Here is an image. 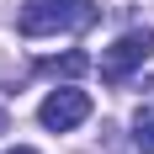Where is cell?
<instances>
[{
	"mask_svg": "<svg viewBox=\"0 0 154 154\" xmlns=\"http://www.w3.org/2000/svg\"><path fill=\"white\" fill-rule=\"evenodd\" d=\"M91 21H96V5H85V0H27L16 16L21 37H53V32L91 27Z\"/></svg>",
	"mask_w": 154,
	"mask_h": 154,
	"instance_id": "6da1fadb",
	"label": "cell"
},
{
	"mask_svg": "<svg viewBox=\"0 0 154 154\" xmlns=\"http://www.w3.org/2000/svg\"><path fill=\"white\" fill-rule=\"evenodd\" d=\"M143 59H154V32L149 27H133V32H122V37L101 53V80H106V85H122Z\"/></svg>",
	"mask_w": 154,
	"mask_h": 154,
	"instance_id": "7a4b0ae2",
	"label": "cell"
},
{
	"mask_svg": "<svg viewBox=\"0 0 154 154\" xmlns=\"http://www.w3.org/2000/svg\"><path fill=\"white\" fill-rule=\"evenodd\" d=\"M85 117H91V96H85V91H75V85L53 91L43 106H37V122H43V128H53V133H69V128H80Z\"/></svg>",
	"mask_w": 154,
	"mask_h": 154,
	"instance_id": "3957f363",
	"label": "cell"
},
{
	"mask_svg": "<svg viewBox=\"0 0 154 154\" xmlns=\"http://www.w3.org/2000/svg\"><path fill=\"white\" fill-rule=\"evenodd\" d=\"M133 143L143 154H154V106H138L133 112Z\"/></svg>",
	"mask_w": 154,
	"mask_h": 154,
	"instance_id": "277c9868",
	"label": "cell"
},
{
	"mask_svg": "<svg viewBox=\"0 0 154 154\" xmlns=\"http://www.w3.org/2000/svg\"><path fill=\"white\" fill-rule=\"evenodd\" d=\"M37 69H43V75H85L91 59H85V53H64V59H43Z\"/></svg>",
	"mask_w": 154,
	"mask_h": 154,
	"instance_id": "5b68a950",
	"label": "cell"
},
{
	"mask_svg": "<svg viewBox=\"0 0 154 154\" xmlns=\"http://www.w3.org/2000/svg\"><path fill=\"white\" fill-rule=\"evenodd\" d=\"M5 154H37V149H27V143H16V149H5Z\"/></svg>",
	"mask_w": 154,
	"mask_h": 154,
	"instance_id": "8992f818",
	"label": "cell"
},
{
	"mask_svg": "<svg viewBox=\"0 0 154 154\" xmlns=\"http://www.w3.org/2000/svg\"><path fill=\"white\" fill-rule=\"evenodd\" d=\"M5 128H11V117H5V112H0V133H5Z\"/></svg>",
	"mask_w": 154,
	"mask_h": 154,
	"instance_id": "52a82bcc",
	"label": "cell"
}]
</instances>
